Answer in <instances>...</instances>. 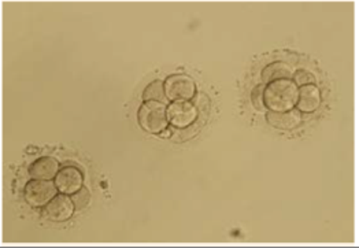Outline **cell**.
I'll use <instances>...</instances> for the list:
<instances>
[{"instance_id": "1", "label": "cell", "mask_w": 359, "mask_h": 248, "mask_svg": "<svg viewBox=\"0 0 359 248\" xmlns=\"http://www.w3.org/2000/svg\"><path fill=\"white\" fill-rule=\"evenodd\" d=\"M299 86L292 80H276L266 84L264 89V103L269 111L284 113L296 107Z\"/></svg>"}, {"instance_id": "2", "label": "cell", "mask_w": 359, "mask_h": 248, "mask_svg": "<svg viewBox=\"0 0 359 248\" xmlns=\"http://www.w3.org/2000/svg\"><path fill=\"white\" fill-rule=\"evenodd\" d=\"M166 108L167 106L160 102H144L138 111V121L142 129L151 135H160L166 131L169 125Z\"/></svg>"}, {"instance_id": "3", "label": "cell", "mask_w": 359, "mask_h": 248, "mask_svg": "<svg viewBox=\"0 0 359 248\" xmlns=\"http://www.w3.org/2000/svg\"><path fill=\"white\" fill-rule=\"evenodd\" d=\"M58 188L53 180H36L32 178L26 182L24 189V198L32 207H46L57 195Z\"/></svg>"}, {"instance_id": "4", "label": "cell", "mask_w": 359, "mask_h": 248, "mask_svg": "<svg viewBox=\"0 0 359 248\" xmlns=\"http://www.w3.org/2000/svg\"><path fill=\"white\" fill-rule=\"evenodd\" d=\"M165 93L170 102H190L196 93V85L187 75H172L165 80Z\"/></svg>"}, {"instance_id": "5", "label": "cell", "mask_w": 359, "mask_h": 248, "mask_svg": "<svg viewBox=\"0 0 359 248\" xmlns=\"http://www.w3.org/2000/svg\"><path fill=\"white\" fill-rule=\"evenodd\" d=\"M166 115L173 128L185 129L198 120L199 111L191 102H172L166 108Z\"/></svg>"}, {"instance_id": "6", "label": "cell", "mask_w": 359, "mask_h": 248, "mask_svg": "<svg viewBox=\"0 0 359 248\" xmlns=\"http://www.w3.org/2000/svg\"><path fill=\"white\" fill-rule=\"evenodd\" d=\"M43 214L47 220L53 222L69 221L74 214L75 206L69 195H57L46 207H43Z\"/></svg>"}, {"instance_id": "7", "label": "cell", "mask_w": 359, "mask_h": 248, "mask_svg": "<svg viewBox=\"0 0 359 248\" xmlns=\"http://www.w3.org/2000/svg\"><path fill=\"white\" fill-rule=\"evenodd\" d=\"M54 182L61 193L72 196L84 187V175L78 167L65 166L61 167Z\"/></svg>"}, {"instance_id": "8", "label": "cell", "mask_w": 359, "mask_h": 248, "mask_svg": "<svg viewBox=\"0 0 359 248\" xmlns=\"http://www.w3.org/2000/svg\"><path fill=\"white\" fill-rule=\"evenodd\" d=\"M302 113L296 108H292L289 111L284 113H276V111H269L266 113V122L280 131H292L296 129L299 125H302Z\"/></svg>"}, {"instance_id": "9", "label": "cell", "mask_w": 359, "mask_h": 248, "mask_svg": "<svg viewBox=\"0 0 359 248\" xmlns=\"http://www.w3.org/2000/svg\"><path fill=\"white\" fill-rule=\"evenodd\" d=\"M321 90L315 84L303 85L299 88L296 110H299L300 113H314L321 106Z\"/></svg>"}, {"instance_id": "10", "label": "cell", "mask_w": 359, "mask_h": 248, "mask_svg": "<svg viewBox=\"0 0 359 248\" xmlns=\"http://www.w3.org/2000/svg\"><path fill=\"white\" fill-rule=\"evenodd\" d=\"M61 170L59 162L53 157H42L29 166V175L36 180H54Z\"/></svg>"}, {"instance_id": "11", "label": "cell", "mask_w": 359, "mask_h": 248, "mask_svg": "<svg viewBox=\"0 0 359 248\" xmlns=\"http://www.w3.org/2000/svg\"><path fill=\"white\" fill-rule=\"evenodd\" d=\"M292 76H293L292 68L283 61L269 64L268 66L264 68L261 75L262 83L265 85L276 80H292Z\"/></svg>"}, {"instance_id": "12", "label": "cell", "mask_w": 359, "mask_h": 248, "mask_svg": "<svg viewBox=\"0 0 359 248\" xmlns=\"http://www.w3.org/2000/svg\"><path fill=\"white\" fill-rule=\"evenodd\" d=\"M166 93H165V82L155 80L145 86L143 92L144 102H160L165 103L166 100Z\"/></svg>"}, {"instance_id": "13", "label": "cell", "mask_w": 359, "mask_h": 248, "mask_svg": "<svg viewBox=\"0 0 359 248\" xmlns=\"http://www.w3.org/2000/svg\"><path fill=\"white\" fill-rule=\"evenodd\" d=\"M71 198H72L73 203H74L77 210H84L88 206L89 200H91V195H89L88 189L84 188V187L78 192H75L74 195H72Z\"/></svg>"}, {"instance_id": "14", "label": "cell", "mask_w": 359, "mask_h": 248, "mask_svg": "<svg viewBox=\"0 0 359 248\" xmlns=\"http://www.w3.org/2000/svg\"><path fill=\"white\" fill-rule=\"evenodd\" d=\"M292 82L300 88V86H303V85L315 84V77H314L310 72H307V70H297V72L292 76Z\"/></svg>"}, {"instance_id": "15", "label": "cell", "mask_w": 359, "mask_h": 248, "mask_svg": "<svg viewBox=\"0 0 359 248\" xmlns=\"http://www.w3.org/2000/svg\"><path fill=\"white\" fill-rule=\"evenodd\" d=\"M264 89L265 86L264 85H257L254 89H252V93H251V100H252V104L257 110H265V103H264Z\"/></svg>"}, {"instance_id": "16", "label": "cell", "mask_w": 359, "mask_h": 248, "mask_svg": "<svg viewBox=\"0 0 359 248\" xmlns=\"http://www.w3.org/2000/svg\"><path fill=\"white\" fill-rule=\"evenodd\" d=\"M160 135H162V137H170V135H172V132H170V131H167V129H166V131H163V132H162V133H160Z\"/></svg>"}]
</instances>
